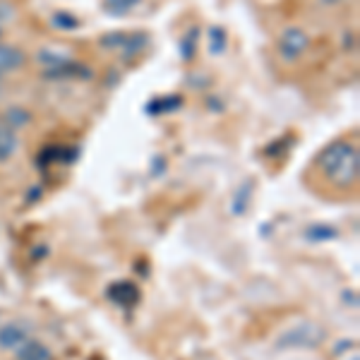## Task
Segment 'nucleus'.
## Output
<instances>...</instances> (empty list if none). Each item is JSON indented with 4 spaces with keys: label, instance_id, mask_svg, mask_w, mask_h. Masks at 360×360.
<instances>
[{
    "label": "nucleus",
    "instance_id": "f257e3e1",
    "mask_svg": "<svg viewBox=\"0 0 360 360\" xmlns=\"http://www.w3.org/2000/svg\"><path fill=\"white\" fill-rule=\"evenodd\" d=\"M317 171L336 188H353L360 176V152L353 142H329L315 159Z\"/></svg>",
    "mask_w": 360,
    "mask_h": 360
},
{
    "label": "nucleus",
    "instance_id": "f03ea898",
    "mask_svg": "<svg viewBox=\"0 0 360 360\" xmlns=\"http://www.w3.org/2000/svg\"><path fill=\"white\" fill-rule=\"evenodd\" d=\"M324 341H327L324 327H319L315 322H300L295 327L286 329L283 334H278L274 346L278 351H288V348H319Z\"/></svg>",
    "mask_w": 360,
    "mask_h": 360
},
{
    "label": "nucleus",
    "instance_id": "7ed1b4c3",
    "mask_svg": "<svg viewBox=\"0 0 360 360\" xmlns=\"http://www.w3.org/2000/svg\"><path fill=\"white\" fill-rule=\"evenodd\" d=\"M147 41H149L147 34L111 32V34H103V37L98 39V46H103V49H108V51H120L123 58H132L147 46Z\"/></svg>",
    "mask_w": 360,
    "mask_h": 360
},
{
    "label": "nucleus",
    "instance_id": "20e7f679",
    "mask_svg": "<svg viewBox=\"0 0 360 360\" xmlns=\"http://www.w3.org/2000/svg\"><path fill=\"white\" fill-rule=\"evenodd\" d=\"M307 49H310V37H307V34L300 27H288L286 32L278 37L276 51H278V56H281L286 63L298 60V58L303 56Z\"/></svg>",
    "mask_w": 360,
    "mask_h": 360
},
{
    "label": "nucleus",
    "instance_id": "39448f33",
    "mask_svg": "<svg viewBox=\"0 0 360 360\" xmlns=\"http://www.w3.org/2000/svg\"><path fill=\"white\" fill-rule=\"evenodd\" d=\"M41 75L46 79H89L91 70L86 68L84 63H77V60H70V58H65L60 65L44 70Z\"/></svg>",
    "mask_w": 360,
    "mask_h": 360
},
{
    "label": "nucleus",
    "instance_id": "423d86ee",
    "mask_svg": "<svg viewBox=\"0 0 360 360\" xmlns=\"http://www.w3.org/2000/svg\"><path fill=\"white\" fill-rule=\"evenodd\" d=\"M108 300H113L115 305L125 307V310H132L139 303V288L132 281H118L113 286H108Z\"/></svg>",
    "mask_w": 360,
    "mask_h": 360
},
{
    "label": "nucleus",
    "instance_id": "0eeeda50",
    "mask_svg": "<svg viewBox=\"0 0 360 360\" xmlns=\"http://www.w3.org/2000/svg\"><path fill=\"white\" fill-rule=\"evenodd\" d=\"M27 339H29L27 329L22 327V324L10 322L0 327V348H5V351H15V348H20Z\"/></svg>",
    "mask_w": 360,
    "mask_h": 360
},
{
    "label": "nucleus",
    "instance_id": "6e6552de",
    "mask_svg": "<svg viewBox=\"0 0 360 360\" xmlns=\"http://www.w3.org/2000/svg\"><path fill=\"white\" fill-rule=\"evenodd\" d=\"M27 56L22 53L17 46H10V44H0V75H10L15 70H20L25 65Z\"/></svg>",
    "mask_w": 360,
    "mask_h": 360
},
{
    "label": "nucleus",
    "instance_id": "1a4fd4ad",
    "mask_svg": "<svg viewBox=\"0 0 360 360\" xmlns=\"http://www.w3.org/2000/svg\"><path fill=\"white\" fill-rule=\"evenodd\" d=\"M17 360H53L51 348L37 339H27L20 348H15Z\"/></svg>",
    "mask_w": 360,
    "mask_h": 360
},
{
    "label": "nucleus",
    "instance_id": "9d476101",
    "mask_svg": "<svg viewBox=\"0 0 360 360\" xmlns=\"http://www.w3.org/2000/svg\"><path fill=\"white\" fill-rule=\"evenodd\" d=\"M252 193H255V180H252V178L243 180V183L236 188V193H233V205H231V212H233L236 217H243V214L248 212L250 200H252Z\"/></svg>",
    "mask_w": 360,
    "mask_h": 360
},
{
    "label": "nucleus",
    "instance_id": "9b49d317",
    "mask_svg": "<svg viewBox=\"0 0 360 360\" xmlns=\"http://www.w3.org/2000/svg\"><path fill=\"white\" fill-rule=\"evenodd\" d=\"M183 108V96L178 94H168L161 98H154V101L147 103V113L149 115H164V113H173Z\"/></svg>",
    "mask_w": 360,
    "mask_h": 360
},
{
    "label": "nucleus",
    "instance_id": "f8f14e48",
    "mask_svg": "<svg viewBox=\"0 0 360 360\" xmlns=\"http://www.w3.org/2000/svg\"><path fill=\"white\" fill-rule=\"evenodd\" d=\"M17 132L10 125L0 123V164L13 159V154L17 152Z\"/></svg>",
    "mask_w": 360,
    "mask_h": 360
},
{
    "label": "nucleus",
    "instance_id": "ddd939ff",
    "mask_svg": "<svg viewBox=\"0 0 360 360\" xmlns=\"http://www.w3.org/2000/svg\"><path fill=\"white\" fill-rule=\"evenodd\" d=\"M305 238L310 243H329L334 238H339V231L329 224H312L305 229Z\"/></svg>",
    "mask_w": 360,
    "mask_h": 360
},
{
    "label": "nucleus",
    "instance_id": "4468645a",
    "mask_svg": "<svg viewBox=\"0 0 360 360\" xmlns=\"http://www.w3.org/2000/svg\"><path fill=\"white\" fill-rule=\"evenodd\" d=\"M139 3H142V0H103L101 10L111 17H125V15H130Z\"/></svg>",
    "mask_w": 360,
    "mask_h": 360
},
{
    "label": "nucleus",
    "instance_id": "2eb2a0df",
    "mask_svg": "<svg viewBox=\"0 0 360 360\" xmlns=\"http://www.w3.org/2000/svg\"><path fill=\"white\" fill-rule=\"evenodd\" d=\"M226 44H229V34L221 25L209 29V53L212 56H221L226 51Z\"/></svg>",
    "mask_w": 360,
    "mask_h": 360
},
{
    "label": "nucleus",
    "instance_id": "dca6fc26",
    "mask_svg": "<svg viewBox=\"0 0 360 360\" xmlns=\"http://www.w3.org/2000/svg\"><path fill=\"white\" fill-rule=\"evenodd\" d=\"M197 39H200V29L197 27H193L183 37V41H180V58H183V60H193V56L197 51Z\"/></svg>",
    "mask_w": 360,
    "mask_h": 360
},
{
    "label": "nucleus",
    "instance_id": "f3484780",
    "mask_svg": "<svg viewBox=\"0 0 360 360\" xmlns=\"http://www.w3.org/2000/svg\"><path fill=\"white\" fill-rule=\"evenodd\" d=\"M51 25L60 29V32H75V29H79V20L70 13H56L51 17Z\"/></svg>",
    "mask_w": 360,
    "mask_h": 360
},
{
    "label": "nucleus",
    "instance_id": "a211bd4d",
    "mask_svg": "<svg viewBox=\"0 0 360 360\" xmlns=\"http://www.w3.org/2000/svg\"><path fill=\"white\" fill-rule=\"evenodd\" d=\"M29 120H32V115H29L25 108H8L5 111V125H10L15 130V127H22V125H29Z\"/></svg>",
    "mask_w": 360,
    "mask_h": 360
},
{
    "label": "nucleus",
    "instance_id": "6ab92c4d",
    "mask_svg": "<svg viewBox=\"0 0 360 360\" xmlns=\"http://www.w3.org/2000/svg\"><path fill=\"white\" fill-rule=\"evenodd\" d=\"M336 3H341V0H322V5H336Z\"/></svg>",
    "mask_w": 360,
    "mask_h": 360
},
{
    "label": "nucleus",
    "instance_id": "aec40b11",
    "mask_svg": "<svg viewBox=\"0 0 360 360\" xmlns=\"http://www.w3.org/2000/svg\"><path fill=\"white\" fill-rule=\"evenodd\" d=\"M3 15H5V13L0 10V37H3Z\"/></svg>",
    "mask_w": 360,
    "mask_h": 360
}]
</instances>
